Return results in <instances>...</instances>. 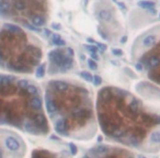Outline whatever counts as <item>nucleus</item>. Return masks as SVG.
<instances>
[{
    "label": "nucleus",
    "instance_id": "5701e85b",
    "mask_svg": "<svg viewBox=\"0 0 160 158\" xmlns=\"http://www.w3.org/2000/svg\"><path fill=\"white\" fill-rule=\"evenodd\" d=\"M66 52H67V53H68V54H67V55L70 56V57L73 55V51H72V49H71V48H67V49H66Z\"/></svg>",
    "mask_w": 160,
    "mask_h": 158
},
{
    "label": "nucleus",
    "instance_id": "9d476101",
    "mask_svg": "<svg viewBox=\"0 0 160 158\" xmlns=\"http://www.w3.org/2000/svg\"><path fill=\"white\" fill-rule=\"evenodd\" d=\"M156 41H157L156 35H147L146 38L142 40V45L146 47H150L156 44Z\"/></svg>",
    "mask_w": 160,
    "mask_h": 158
},
{
    "label": "nucleus",
    "instance_id": "a878e982",
    "mask_svg": "<svg viewBox=\"0 0 160 158\" xmlns=\"http://www.w3.org/2000/svg\"><path fill=\"white\" fill-rule=\"evenodd\" d=\"M126 41H127V38H126V36H124V38H122V40H121V42H122V43H125V42H126Z\"/></svg>",
    "mask_w": 160,
    "mask_h": 158
},
{
    "label": "nucleus",
    "instance_id": "412c9836",
    "mask_svg": "<svg viewBox=\"0 0 160 158\" xmlns=\"http://www.w3.org/2000/svg\"><path fill=\"white\" fill-rule=\"evenodd\" d=\"M112 52H113L114 55H118V56H121V55H122V54H123L122 49H116V48H113V49H112Z\"/></svg>",
    "mask_w": 160,
    "mask_h": 158
},
{
    "label": "nucleus",
    "instance_id": "a211bd4d",
    "mask_svg": "<svg viewBox=\"0 0 160 158\" xmlns=\"http://www.w3.org/2000/svg\"><path fill=\"white\" fill-rule=\"evenodd\" d=\"M94 83V85L96 86H99L101 83H102V80H101V77L100 76H94L93 77V80H92Z\"/></svg>",
    "mask_w": 160,
    "mask_h": 158
},
{
    "label": "nucleus",
    "instance_id": "bb28decb",
    "mask_svg": "<svg viewBox=\"0 0 160 158\" xmlns=\"http://www.w3.org/2000/svg\"><path fill=\"white\" fill-rule=\"evenodd\" d=\"M45 34H46V35H51V31H48V30H45Z\"/></svg>",
    "mask_w": 160,
    "mask_h": 158
},
{
    "label": "nucleus",
    "instance_id": "39448f33",
    "mask_svg": "<svg viewBox=\"0 0 160 158\" xmlns=\"http://www.w3.org/2000/svg\"><path fill=\"white\" fill-rule=\"evenodd\" d=\"M97 18H98L100 21H102V22H109V21H111V19H112V13H111V11H109V10L101 9L97 12Z\"/></svg>",
    "mask_w": 160,
    "mask_h": 158
},
{
    "label": "nucleus",
    "instance_id": "393cba45",
    "mask_svg": "<svg viewBox=\"0 0 160 158\" xmlns=\"http://www.w3.org/2000/svg\"><path fill=\"white\" fill-rule=\"evenodd\" d=\"M99 33H100V34H101V35H102V38H107V36H105V34H104V33H103V32H102V31H100V30H99Z\"/></svg>",
    "mask_w": 160,
    "mask_h": 158
},
{
    "label": "nucleus",
    "instance_id": "6ab92c4d",
    "mask_svg": "<svg viewBox=\"0 0 160 158\" xmlns=\"http://www.w3.org/2000/svg\"><path fill=\"white\" fill-rule=\"evenodd\" d=\"M86 48L88 49V51H90V52H92V53H96L97 51H98V47L97 46H90V45H86Z\"/></svg>",
    "mask_w": 160,
    "mask_h": 158
},
{
    "label": "nucleus",
    "instance_id": "dca6fc26",
    "mask_svg": "<svg viewBox=\"0 0 160 158\" xmlns=\"http://www.w3.org/2000/svg\"><path fill=\"white\" fill-rule=\"evenodd\" d=\"M17 85H18L20 88H27L28 86L30 85V84H29V81L25 80V79H21V80H18V83H17Z\"/></svg>",
    "mask_w": 160,
    "mask_h": 158
},
{
    "label": "nucleus",
    "instance_id": "ddd939ff",
    "mask_svg": "<svg viewBox=\"0 0 160 158\" xmlns=\"http://www.w3.org/2000/svg\"><path fill=\"white\" fill-rule=\"evenodd\" d=\"M138 6L140 8H144V9H150V8L155 7V3L153 1H146V0H144V1H139Z\"/></svg>",
    "mask_w": 160,
    "mask_h": 158
},
{
    "label": "nucleus",
    "instance_id": "b1692460",
    "mask_svg": "<svg viewBox=\"0 0 160 158\" xmlns=\"http://www.w3.org/2000/svg\"><path fill=\"white\" fill-rule=\"evenodd\" d=\"M52 28H53V29H56V30H59L60 29L59 24H56V23H53V24H52Z\"/></svg>",
    "mask_w": 160,
    "mask_h": 158
},
{
    "label": "nucleus",
    "instance_id": "0eeeda50",
    "mask_svg": "<svg viewBox=\"0 0 160 158\" xmlns=\"http://www.w3.org/2000/svg\"><path fill=\"white\" fill-rule=\"evenodd\" d=\"M11 10V3L8 0H0V14L6 16Z\"/></svg>",
    "mask_w": 160,
    "mask_h": 158
},
{
    "label": "nucleus",
    "instance_id": "4be33fe9",
    "mask_svg": "<svg viewBox=\"0 0 160 158\" xmlns=\"http://www.w3.org/2000/svg\"><path fill=\"white\" fill-rule=\"evenodd\" d=\"M96 44H97V47H98V48H100L102 52H103V51H105V48H107V47H105L103 44H101V43H96Z\"/></svg>",
    "mask_w": 160,
    "mask_h": 158
},
{
    "label": "nucleus",
    "instance_id": "9b49d317",
    "mask_svg": "<svg viewBox=\"0 0 160 158\" xmlns=\"http://www.w3.org/2000/svg\"><path fill=\"white\" fill-rule=\"evenodd\" d=\"M13 8L18 11H23L27 8V3L24 0H14L13 1Z\"/></svg>",
    "mask_w": 160,
    "mask_h": 158
},
{
    "label": "nucleus",
    "instance_id": "f03ea898",
    "mask_svg": "<svg viewBox=\"0 0 160 158\" xmlns=\"http://www.w3.org/2000/svg\"><path fill=\"white\" fill-rule=\"evenodd\" d=\"M32 158H65L64 156H58L45 149H36L32 154Z\"/></svg>",
    "mask_w": 160,
    "mask_h": 158
},
{
    "label": "nucleus",
    "instance_id": "4468645a",
    "mask_svg": "<svg viewBox=\"0 0 160 158\" xmlns=\"http://www.w3.org/2000/svg\"><path fill=\"white\" fill-rule=\"evenodd\" d=\"M36 77L38 78H42L45 75V65H40L36 69Z\"/></svg>",
    "mask_w": 160,
    "mask_h": 158
},
{
    "label": "nucleus",
    "instance_id": "aec40b11",
    "mask_svg": "<svg viewBox=\"0 0 160 158\" xmlns=\"http://www.w3.org/2000/svg\"><path fill=\"white\" fill-rule=\"evenodd\" d=\"M25 25H27L28 29L32 30V31H35V32H40V31H41L40 29H38V28H34L33 25H30V24H28V23H25Z\"/></svg>",
    "mask_w": 160,
    "mask_h": 158
},
{
    "label": "nucleus",
    "instance_id": "423d86ee",
    "mask_svg": "<svg viewBox=\"0 0 160 158\" xmlns=\"http://www.w3.org/2000/svg\"><path fill=\"white\" fill-rule=\"evenodd\" d=\"M5 30L8 32H10V33L12 34H16V35H24L22 32V30H21V28L17 27V25L14 24H11V23H6L5 25Z\"/></svg>",
    "mask_w": 160,
    "mask_h": 158
},
{
    "label": "nucleus",
    "instance_id": "6e6552de",
    "mask_svg": "<svg viewBox=\"0 0 160 158\" xmlns=\"http://www.w3.org/2000/svg\"><path fill=\"white\" fill-rule=\"evenodd\" d=\"M147 65H148L149 68L155 69L157 68L158 66L160 65V57L158 55H152L149 57L148 62H147Z\"/></svg>",
    "mask_w": 160,
    "mask_h": 158
},
{
    "label": "nucleus",
    "instance_id": "f3484780",
    "mask_svg": "<svg viewBox=\"0 0 160 158\" xmlns=\"http://www.w3.org/2000/svg\"><path fill=\"white\" fill-rule=\"evenodd\" d=\"M88 66H89L91 69H93V70H96V69L98 68V65H97V63L94 62L93 59H89V60H88Z\"/></svg>",
    "mask_w": 160,
    "mask_h": 158
},
{
    "label": "nucleus",
    "instance_id": "f8f14e48",
    "mask_svg": "<svg viewBox=\"0 0 160 158\" xmlns=\"http://www.w3.org/2000/svg\"><path fill=\"white\" fill-rule=\"evenodd\" d=\"M52 43L54 45H57V46H64L66 44L64 40L60 38L59 34H53V38H52Z\"/></svg>",
    "mask_w": 160,
    "mask_h": 158
},
{
    "label": "nucleus",
    "instance_id": "7ed1b4c3",
    "mask_svg": "<svg viewBox=\"0 0 160 158\" xmlns=\"http://www.w3.org/2000/svg\"><path fill=\"white\" fill-rule=\"evenodd\" d=\"M5 144H6V147H7L10 151H17L20 149V143H19V140H17L16 137H13V136H8L5 140Z\"/></svg>",
    "mask_w": 160,
    "mask_h": 158
},
{
    "label": "nucleus",
    "instance_id": "2eb2a0df",
    "mask_svg": "<svg viewBox=\"0 0 160 158\" xmlns=\"http://www.w3.org/2000/svg\"><path fill=\"white\" fill-rule=\"evenodd\" d=\"M80 75H81V77H82L83 79H85V80H87V81H92V80H93V76H91V74L87 73V71H82Z\"/></svg>",
    "mask_w": 160,
    "mask_h": 158
},
{
    "label": "nucleus",
    "instance_id": "cd10ccee",
    "mask_svg": "<svg viewBox=\"0 0 160 158\" xmlns=\"http://www.w3.org/2000/svg\"><path fill=\"white\" fill-rule=\"evenodd\" d=\"M113 1H116V0H113Z\"/></svg>",
    "mask_w": 160,
    "mask_h": 158
},
{
    "label": "nucleus",
    "instance_id": "20e7f679",
    "mask_svg": "<svg viewBox=\"0 0 160 158\" xmlns=\"http://www.w3.org/2000/svg\"><path fill=\"white\" fill-rule=\"evenodd\" d=\"M65 56H66V54H64L62 51H52L48 54V57L51 59V62L54 63L55 65H57V66H59Z\"/></svg>",
    "mask_w": 160,
    "mask_h": 158
},
{
    "label": "nucleus",
    "instance_id": "1a4fd4ad",
    "mask_svg": "<svg viewBox=\"0 0 160 158\" xmlns=\"http://www.w3.org/2000/svg\"><path fill=\"white\" fill-rule=\"evenodd\" d=\"M31 22L35 27H42L45 23V19L42 16H40V14H34V16L31 17Z\"/></svg>",
    "mask_w": 160,
    "mask_h": 158
},
{
    "label": "nucleus",
    "instance_id": "f257e3e1",
    "mask_svg": "<svg viewBox=\"0 0 160 158\" xmlns=\"http://www.w3.org/2000/svg\"><path fill=\"white\" fill-rule=\"evenodd\" d=\"M83 158H136V156L124 148L112 146H100L89 151Z\"/></svg>",
    "mask_w": 160,
    "mask_h": 158
}]
</instances>
